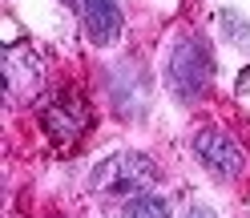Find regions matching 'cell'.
I'll return each instance as SVG.
<instances>
[{"instance_id": "cell-1", "label": "cell", "mask_w": 250, "mask_h": 218, "mask_svg": "<svg viewBox=\"0 0 250 218\" xmlns=\"http://www.w3.org/2000/svg\"><path fill=\"white\" fill-rule=\"evenodd\" d=\"M210 77H214V61L210 49L202 37H182L166 57V85L174 89V97L182 101H198L202 93L210 89Z\"/></svg>"}, {"instance_id": "cell-11", "label": "cell", "mask_w": 250, "mask_h": 218, "mask_svg": "<svg viewBox=\"0 0 250 218\" xmlns=\"http://www.w3.org/2000/svg\"><path fill=\"white\" fill-rule=\"evenodd\" d=\"M69 4H73V0H69Z\"/></svg>"}, {"instance_id": "cell-6", "label": "cell", "mask_w": 250, "mask_h": 218, "mask_svg": "<svg viewBox=\"0 0 250 218\" xmlns=\"http://www.w3.org/2000/svg\"><path fill=\"white\" fill-rule=\"evenodd\" d=\"M109 93H113V105L121 109L125 117L142 113V109L149 105V81L142 65H133V61H121V65H113V77H109Z\"/></svg>"}, {"instance_id": "cell-9", "label": "cell", "mask_w": 250, "mask_h": 218, "mask_svg": "<svg viewBox=\"0 0 250 218\" xmlns=\"http://www.w3.org/2000/svg\"><path fill=\"white\" fill-rule=\"evenodd\" d=\"M222 33L238 44V49H250V24L238 8H222Z\"/></svg>"}, {"instance_id": "cell-5", "label": "cell", "mask_w": 250, "mask_h": 218, "mask_svg": "<svg viewBox=\"0 0 250 218\" xmlns=\"http://www.w3.org/2000/svg\"><path fill=\"white\" fill-rule=\"evenodd\" d=\"M89 126V105L77 93H61L44 109V130L53 133V142H77Z\"/></svg>"}, {"instance_id": "cell-7", "label": "cell", "mask_w": 250, "mask_h": 218, "mask_svg": "<svg viewBox=\"0 0 250 218\" xmlns=\"http://www.w3.org/2000/svg\"><path fill=\"white\" fill-rule=\"evenodd\" d=\"M81 17H85V33L93 44H113L121 33V8L117 0H81Z\"/></svg>"}, {"instance_id": "cell-2", "label": "cell", "mask_w": 250, "mask_h": 218, "mask_svg": "<svg viewBox=\"0 0 250 218\" xmlns=\"http://www.w3.org/2000/svg\"><path fill=\"white\" fill-rule=\"evenodd\" d=\"M158 178V166H153L146 153H133V150H121V153H109L105 162L93 166V178L89 186L93 190H105V194H137Z\"/></svg>"}, {"instance_id": "cell-8", "label": "cell", "mask_w": 250, "mask_h": 218, "mask_svg": "<svg viewBox=\"0 0 250 218\" xmlns=\"http://www.w3.org/2000/svg\"><path fill=\"white\" fill-rule=\"evenodd\" d=\"M121 218H169V206L158 194H133L129 202H125Z\"/></svg>"}, {"instance_id": "cell-3", "label": "cell", "mask_w": 250, "mask_h": 218, "mask_svg": "<svg viewBox=\"0 0 250 218\" xmlns=\"http://www.w3.org/2000/svg\"><path fill=\"white\" fill-rule=\"evenodd\" d=\"M194 158L206 166L214 178H242V170H246L242 146L234 142L230 133H222V130H202V133H194Z\"/></svg>"}, {"instance_id": "cell-10", "label": "cell", "mask_w": 250, "mask_h": 218, "mask_svg": "<svg viewBox=\"0 0 250 218\" xmlns=\"http://www.w3.org/2000/svg\"><path fill=\"white\" fill-rule=\"evenodd\" d=\"M182 218H218V214H214V210L206 206V202H194V206H190V210H186Z\"/></svg>"}, {"instance_id": "cell-4", "label": "cell", "mask_w": 250, "mask_h": 218, "mask_svg": "<svg viewBox=\"0 0 250 218\" xmlns=\"http://www.w3.org/2000/svg\"><path fill=\"white\" fill-rule=\"evenodd\" d=\"M4 89L12 101H28L41 89V57L24 44H8L4 49Z\"/></svg>"}]
</instances>
